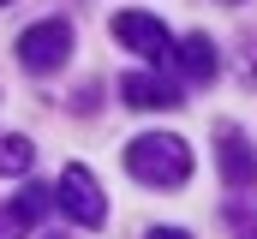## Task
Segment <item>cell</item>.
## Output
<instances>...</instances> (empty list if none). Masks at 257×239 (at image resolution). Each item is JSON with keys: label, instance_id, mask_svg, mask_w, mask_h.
<instances>
[{"label": "cell", "instance_id": "1", "mask_svg": "<svg viewBox=\"0 0 257 239\" xmlns=\"http://www.w3.org/2000/svg\"><path fill=\"white\" fill-rule=\"evenodd\" d=\"M126 174L138 185H186L192 179V150L174 132H144L126 144Z\"/></svg>", "mask_w": 257, "mask_h": 239}, {"label": "cell", "instance_id": "2", "mask_svg": "<svg viewBox=\"0 0 257 239\" xmlns=\"http://www.w3.org/2000/svg\"><path fill=\"white\" fill-rule=\"evenodd\" d=\"M66 54H72V24H66V18H42V24H30V30L18 36V60H24V72H36V78L60 72Z\"/></svg>", "mask_w": 257, "mask_h": 239}, {"label": "cell", "instance_id": "3", "mask_svg": "<svg viewBox=\"0 0 257 239\" xmlns=\"http://www.w3.org/2000/svg\"><path fill=\"white\" fill-rule=\"evenodd\" d=\"M114 42H126L132 54H144L150 66H174V36L150 12H114Z\"/></svg>", "mask_w": 257, "mask_h": 239}, {"label": "cell", "instance_id": "4", "mask_svg": "<svg viewBox=\"0 0 257 239\" xmlns=\"http://www.w3.org/2000/svg\"><path fill=\"white\" fill-rule=\"evenodd\" d=\"M54 203H60V209L78 221V227H102V221H108L102 185H96V174H90V168H78V162L60 174V185H54Z\"/></svg>", "mask_w": 257, "mask_h": 239}, {"label": "cell", "instance_id": "5", "mask_svg": "<svg viewBox=\"0 0 257 239\" xmlns=\"http://www.w3.org/2000/svg\"><path fill=\"white\" fill-rule=\"evenodd\" d=\"M215 168H221V179L233 191H251L257 185V150L245 144L239 126H215Z\"/></svg>", "mask_w": 257, "mask_h": 239}, {"label": "cell", "instance_id": "6", "mask_svg": "<svg viewBox=\"0 0 257 239\" xmlns=\"http://www.w3.org/2000/svg\"><path fill=\"white\" fill-rule=\"evenodd\" d=\"M120 102L126 108H180V84H168L162 72H126L120 78Z\"/></svg>", "mask_w": 257, "mask_h": 239}, {"label": "cell", "instance_id": "7", "mask_svg": "<svg viewBox=\"0 0 257 239\" xmlns=\"http://www.w3.org/2000/svg\"><path fill=\"white\" fill-rule=\"evenodd\" d=\"M48 197H54V191H42V185H24V191H18V197L0 209V239H24V227H36V221H42Z\"/></svg>", "mask_w": 257, "mask_h": 239}, {"label": "cell", "instance_id": "8", "mask_svg": "<svg viewBox=\"0 0 257 239\" xmlns=\"http://www.w3.org/2000/svg\"><path fill=\"white\" fill-rule=\"evenodd\" d=\"M174 66H180V72H186L192 84H209L221 60H215V42H209V36H186V42L174 48Z\"/></svg>", "mask_w": 257, "mask_h": 239}, {"label": "cell", "instance_id": "9", "mask_svg": "<svg viewBox=\"0 0 257 239\" xmlns=\"http://www.w3.org/2000/svg\"><path fill=\"white\" fill-rule=\"evenodd\" d=\"M30 168H36V144L6 132V138H0V179H24Z\"/></svg>", "mask_w": 257, "mask_h": 239}, {"label": "cell", "instance_id": "10", "mask_svg": "<svg viewBox=\"0 0 257 239\" xmlns=\"http://www.w3.org/2000/svg\"><path fill=\"white\" fill-rule=\"evenodd\" d=\"M227 221H233V239H257V209H251V203H233Z\"/></svg>", "mask_w": 257, "mask_h": 239}, {"label": "cell", "instance_id": "11", "mask_svg": "<svg viewBox=\"0 0 257 239\" xmlns=\"http://www.w3.org/2000/svg\"><path fill=\"white\" fill-rule=\"evenodd\" d=\"M150 239H192V233H180V227H150Z\"/></svg>", "mask_w": 257, "mask_h": 239}, {"label": "cell", "instance_id": "12", "mask_svg": "<svg viewBox=\"0 0 257 239\" xmlns=\"http://www.w3.org/2000/svg\"><path fill=\"white\" fill-rule=\"evenodd\" d=\"M0 6H6V0H0Z\"/></svg>", "mask_w": 257, "mask_h": 239}]
</instances>
